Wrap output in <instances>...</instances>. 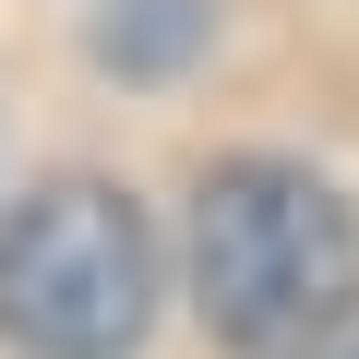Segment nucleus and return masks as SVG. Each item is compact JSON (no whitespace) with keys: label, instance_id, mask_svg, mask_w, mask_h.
Wrapping results in <instances>:
<instances>
[{"label":"nucleus","instance_id":"nucleus-1","mask_svg":"<svg viewBox=\"0 0 359 359\" xmlns=\"http://www.w3.org/2000/svg\"><path fill=\"white\" fill-rule=\"evenodd\" d=\"M192 311L228 359H323L359 323V216L299 156H228L192 192Z\"/></svg>","mask_w":359,"mask_h":359},{"label":"nucleus","instance_id":"nucleus-2","mask_svg":"<svg viewBox=\"0 0 359 359\" xmlns=\"http://www.w3.org/2000/svg\"><path fill=\"white\" fill-rule=\"evenodd\" d=\"M156 228L120 180H36L0 216V347L25 359H132L156 335Z\"/></svg>","mask_w":359,"mask_h":359},{"label":"nucleus","instance_id":"nucleus-3","mask_svg":"<svg viewBox=\"0 0 359 359\" xmlns=\"http://www.w3.org/2000/svg\"><path fill=\"white\" fill-rule=\"evenodd\" d=\"M84 48L120 84H180L216 48V0H84Z\"/></svg>","mask_w":359,"mask_h":359},{"label":"nucleus","instance_id":"nucleus-4","mask_svg":"<svg viewBox=\"0 0 359 359\" xmlns=\"http://www.w3.org/2000/svg\"><path fill=\"white\" fill-rule=\"evenodd\" d=\"M323 359H359V347H323Z\"/></svg>","mask_w":359,"mask_h":359}]
</instances>
